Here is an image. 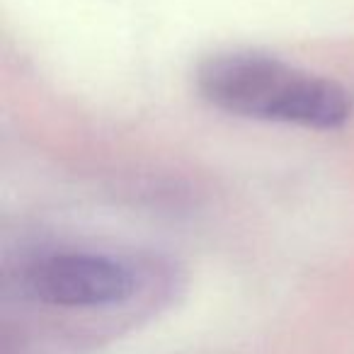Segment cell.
Listing matches in <instances>:
<instances>
[{
	"instance_id": "6da1fadb",
	"label": "cell",
	"mask_w": 354,
	"mask_h": 354,
	"mask_svg": "<svg viewBox=\"0 0 354 354\" xmlns=\"http://www.w3.org/2000/svg\"><path fill=\"white\" fill-rule=\"evenodd\" d=\"M197 90L228 114L262 122L337 129L352 117V95L339 83L255 51H226L204 59Z\"/></svg>"
},
{
	"instance_id": "7a4b0ae2",
	"label": "cell",
	"mask_w": 354,
	"mask_h": 354,
	"mask_svg": "<svg viewBox=\"0 0 354 354\" xmlns=\"http://www.w3.org/2000/svg\"><path fill=\"white\" fill-rule=\"evenodd\" d=\"M30 291L39 301L64 308H93L129 299L133 277L119 262L90 252H56L27 274Z\"/></svg>"
}]
</instances>
